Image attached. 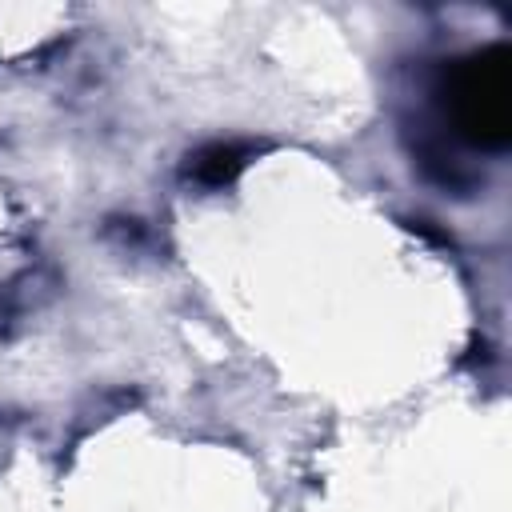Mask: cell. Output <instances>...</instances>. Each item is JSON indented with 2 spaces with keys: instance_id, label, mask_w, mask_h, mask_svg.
I'll use <instances>...</instances> for the list:
<instances>
[{
  "instance_id": "1",
  "label": "cell",
  "mask_w": 512,
  "mask_h": 512,
  "mask_svg": "<svg viewBox=\"0 0 512 512\" xmlns=\"http://www.w3.org/2000/svg\"><path fill=\"white\" fill-rule=\"evenodd\" d=\"M512 52L508 44H484L444 64L436 80L448 132L476 152H504L512 140Z\"/></svg>"
},
{
  "instance_id": "2",
  "label": "cell",
  "mask_w": 512,
  "mask_h": 512,
  "mask_svg": "<svg viewBox=\"0 0 512 512\" xmlns=\"http://www.w3.org/2000/svg\"><path fill=\"white\" fill-rule=\"evenodd\" d=\"M248 164V148L240 144H204L196 152H188V164H184V180H196L204 188H224L236 180V172Z\"/></svg>"
}]
</instances>
